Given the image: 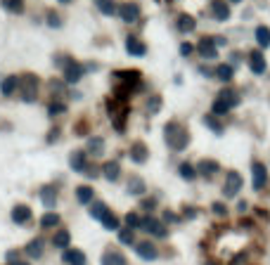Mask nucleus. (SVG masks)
I'll return each instance as SVG.
<instances>
[{"label":"nucleus","mask_w":270,"mask_h":265,"mask_svg":"<svg viewBox=\"0 0 270 265\" xmlns=\"http://www.w3.org/2000/svg\"><path fill=\"white\" fill-rule=\"evenodd\" d=\"M69 166L76 170V173H83L88 168V152H74L71 157H69Z\"/></svg>","instance_id":"15"},{"label":"nucleus","mask_w":270,"mask_h":265,"mask_svg":"<svg viewBox=\"0 0 270 265\" xmlns=\"http://www.w3.org/2000/svg\"><path fill=\"white\" fill-rule=\"evenodd\" d=\"M256 41L261 48H270V29L268 26H259L256 29Z\"/></svg>","instance_id":"34"},{"label":"nucleus","mask_w":270,"mask_h":265,"mask_svg":"<svg viewBox=\"0 0 270 265\" xmlns=\"http://www.w3.org/2000/svg\"><path fill=\"white\" fill-rule=\"evenodd\" d=\"M192 53H195V45H190V43H183V45H180V54H183V57H190Z\"/></svg>","instance_id":"45"},{"label":"nucleus","mask_w":270,"mask_h":265,"mask_svg":"<svg viewBox=\"0 0 270 265\" xmlns=\"http://www.w3.org/2000/svg\"><path fill=\"white\" fill-rule=\"evenodd\" d=\"M19 88V78L17 76H7V78H2V83H0V93L5 97L14 95V90Z\"/></svg>","instance_id":"23"},{"label":"nucleus","mask_w":270,"mask_h":265,"mask_svg":"<svg viewBox=\"0 0 270 265\" xmlns=\"http://www.w3.org/2000/svg\"><path fill=\"white\" fill-rule=\"evenodd\" d=\"M69 242H71V234L66 232V230H57V232H54V237H53L54 249H66Z\"/></svg>","instance_id":"29"},{"label":"nucleus","mask_w":270,"mask_h":265,"mask_svg":"<svg viewBox=\"0 0 270 265\" xmlns=\"http://www.w3.org/2000/svg\"><path fill=\"white\" fill-rule=\"evenodd\" d=\"M62 88H64V85L59 83V81H50V90H53L54 95H59V93H62Z\"/></svg>","instance_id":"47"},{"label":"nucleus","mask_w":270,"mask_h":265,"mask_svg":"<svg viewBox=\"0 0 270 265\" xmlns=\"http://www.w3.org/2000/svg\"><path fill=\"white\" fill-rule=\"evenodd\" d=\"M64 111H66L64 102H53V105L48 106V114H50V116H59V114H64Z\"/></svg>","instance_id":"42"},{"label":"nucleus","mask_w":270,"mask_h":265,"mask_svg":"<svg viewBox=\"0 0 270 265\" xmlns=\"http://www.w3.org/2000/svg\"><path fill=\"white\" fill-rule=\"evenodd\" d=\"M59 138V133H57V128H54V133H50V138H48V142H53V140Z\"/></svg>","instance_id":"53"},{"label":"nucleus","mask_w":270,"mask_h":265,"mask_svg":"<svg viewBox=\"0 0 270 265\" xmlns=\"http://www.w3.org/2000/svg\"><path fill=\"white\" fill-rule=\"evenodd\" d=\"M214 213H216V215H227V209L223 204H214Z\"/></svg>","instance_id":"48"},{"label":"nucleus","mask_w":270,"mask_h":265,"mask_svg":"<svg viewBox=\"0 0 270 265\" xmlns=\"http://www.w3.org/2000/svg\"><path fill=\"white\" fill-rule=\"evenodd\" d=\"M163 220H166V223H175V220H178V215L171 213V211H166V213H163Z\"/></svg>","instance_id":"51"},{"label":"nucleus","mask_w":270,"mask_h":265,"mask_svg":"<svg viewBox=\"0 0 270 265\" xmlns=\"http://www.w3.org/2000/svg\"><path fill=\"white\" fill-rule=\"evenodd\" d=\"M128 194H145V180L130 178L128 180Z\"/></svg>","instance_id":"35"},{"label":"nucleus","mask_w":270,"mask_h":265,"mask_svg":"<svg viewBox=\"0 0 270 265\" xmlns=\"http://www.w3.org/2000/svg\"><path fill=\"white\" fill-rule=\"evenodd\" d=\"M230 2H242V0H230Z\"/></svg>","instance_id":"57"},{"label":"nucleus","mask_w":270,"mask_h":265,"mask_svg":"<svg viewBox=\"0 0 270 265\" xmlns=\"http://www.w3.org/2000/svg\"><path fill=\"white\" fill-rule=\"evenodd\" d=\"M126 225H128L130 230H135V227H140L142 225V218L138 215V213H128V215H126Z\"/></svg>","instance_id":"43"},{"label":"nucleus","mask_w":270,"mask_h":265,"mask_svg":"<svg viewBox=\"0 0 270 265\" xmlns=\"http://www.w3.org/2000/svg\"><path fill=\"white\" fill-rule=\"evenodd\" d=\"M211 12H214V19H218V21L230 19V5H227L225 0H214L211 2Z\"/></svg>","instance_id":"16"},{"label":"nucleus","mask_w":270,"mask_h":265,"mask_svg":"<svg viewBox=\"0 0 270 265\" xmlns=\"http://www.w3.org/2000/svg\"><path fill=\"white\" fill-rule=\"evenodd\" d=\"M95 5H98V10L105 14V17H111V14H116L119 7H116V2L114 0H95Z\"/></svg>","instance_id":"28"},{"label":"nucleus","mask_w":270,"mask_h":265,"mask_svg":"<svg viewBox=\"0 0 270 265\" xmlns=\"http://www.w3.org/2000/svg\"><path fill=\"white\" fill-rule=\"evenodd\" d=\"M83 74H86V66L71 59V62H69V64L64 66V83H69V85L78 83V81L83 78Z\"/></svg>","instance_id":"7"},{"label":"nucleus","mask_w":270,"mask_h":265,"mask_svg":"<svg viewBox=\"0 0 270 265\" xmlns=\"http://www.w3.org/2000/svg\"><path fill=\"white\" fill-rule=\"evenodd\" d=\"M126 50H128V54H133V57H145V54H147V45H145L138 36H128V38H126Z\"/></svg>","instance_id":"12"},{"label":"nucleus","mask_w":270,"mask_h":265,"mask_svg":"<svg viewBox=\"0 0 270 265\" xmlns=\"http://www.w3.org/2000/svg\"><path fill=\"white\" fill-rule=\"evenodd\" d=\"M119 242H121V244H126V246H130L133 242H135V234H133L130 227H126V230H121V232H119Z\"/></svg>","instance_id":"41"},{"label":"nucleus","mask_w":270,"mask_h":265,"mask_svg":"<svg viewBox=\"0 0 270 265\" xmlns=\"http://www.w3.org/2000/svg\"><path fill=\"white\" fill-rule=\"evenodd\" d=\"M135 251H138V256H140L142 261H154V258L159 256L157 246L152 244V242H138V244H135Z\"/></svg>","instance_id":"14"},{"label":"nucleus","mask_w":270,"mask_h":265,"mask_svg":"<svg viewBox=\"0 0 270 265\" xmlns=\"http://www.w3.org/2000/svg\"><path fill=\"white\" fill-rule=\"evenodd\" d=\"M107 213H109L107 204H102V202H93V204H90V215H93L95 220H102Z\"/></svg>","instance_id":"33"},{"label":"nucleus","mask_w":270,"mask_h":265,"mask_svg":"<svg viewBox=\"0 0 270 265\" xmlns=\"http://www.w3.org/2000/svg\"><path fill=\"white\" fill-rule=\"evenodd\" d=\"M239 62H242V57H239V53H232V54H230V62H227V64H230V66H237Z\"/></svg>","instance_id":"50"},{"label":"nucleus","mask_w":270,"mask_h":265,"mask_svg":"<svg viewBox=\"0 0 270 265\" xmlns=\"http://www.w3.org/2000/svg\"><path fill=\"white\" fill-rule=\"evenodd\" d=\"M59 225V215L57 213H45L43 218H41V227H57Z\"/></svg>","instance_id":"37"},{"label":"nucleus","mask_w":270,"mask_h":265,"mask_svg":"<svg viewBox=\"0 0 270 265\" xmlns=\"http://www.w3.org/2000/svg\"><path fill=\"white\" fill-rule=\"evenodd\" d=\"M154 206H157L154 199H145V202H142V209H145V211H154Z\"/></svg>","instance_id":"49"},{"label":"nucleus","mask_w":270,"mask_h":265,"mask_svg":"<svg viewBox=\"0 0 270 265\" xmlns=\"http://www.w3.org/2000/svg\"><path fill=\"white\" fill-rule=\"evenodd\" d=\"M19 93H22L24 102H36V95H38V76H33V74L19 76Z\"/></svg>","instance_id":"3"},{"label":"nucleus","mask_w":270,"mask_h":265,"mask_svg":"<svg viewBox=\"0 0 270 265\" xmlns=\"http://www.w3.org/2000/svg\"><path fill=\"white\" fill-rule=\"evenodd\" d=\"M163 140H166V145H168L173 152H183V149H187V145H190V133H187L178 121H168V123L163 126Z\"/></svg>","instance_id":"1"},{"label":"nucleus","mask_w":270,"mask_h":265,"mask_svg":"<svg viewBox=\"0 0 270 265\" xmlns=\"http://www.w3.org/2000/svg\"><path fill=\"white\" fill-rule=\"evenodd\" d=\"M145 232H150L152 237H166V227H163L162 220H157V218H142V225H140Z\"/></svg>","instance_id":"10"},{"label":"nucleus","mask_w":270,"mask_h":265,"mask_svg":"<svg viewBox=\"0 0 270 265\" xmlns=\"http://www.w3.org/2000/svg\"><path fill=\"white\" fill-rule=\"evenodd\" d=\"M62 261L66 265H86V254L81 251V249H66L64 256H62Z\"/></svg>","instance_id":"18"},{"label":"nucleus","mask_w":270,"mask_h":265,"mask_svg":"<svg viewBox=\"0 0 270 265\" xmlns=\"http://www.w3.org/2000/svg\"><path fill=\"white\" fill-rule=\"evenodd\" d=\"M185 215H187V218H192V215H197V211H195V209H185Z\"/></svg>","instance_id":"54"},{"label":"nucleus","mask_w":270,"mask_h":265,"mask_svg":"<svg viewBox=\"0 0 270 265\" xmlns=\"http://www.w3.org/2000/svg\"><path fill=\"white\" fill-rule=\"evenodd\" d=\"M130 159L135 161V163H145V161L150 159V149L145 147V142H135L130 147Z\"/></svg>","instance_id":"19"},{"label":"nucleus","mask_w":270,"mask_h":265,"mask_svg":"<svg viewBox=\"0 0 270 265\" xmlns=\"http://www.w3.org/2000/svg\"><path fill=\"white\" fill-rule=\"evenodd\" d=\"M197 53L202 54L204 59H214L218 54V48H216V41L214 38H209V36H204L202 41L197 43Z\"/></svg>","instance_id":"9"},{"label":"nucleus","mask_w":270,"mask_h":265,"mask_svg":"<svg viewBox=\"0 0 270 265\" xmlns=\"http://www.w3.org/2000/svg\"><path fill=\"white\" fill-rule=\"evenodd\" d=\"M116 14H119L126 24H133V21L140 19V5H138V2H121Z\"/></svg>","instance_id":"6"},{"label":"nucleus","mask_w":270,"mask_h":265,"mask_svg":"<svg viewBox=\"0 0 270 265\" xmlns=\"http://www.w3.org/2000/svg\"><path fill=\"white\" fill-rule=\"evenodd\" d=\"M93 197H95V192H93V187H88V185H81L76 190V199L81 204H93Z\"/></svg>","instance_id":"31"},{"label":"nucleus","mask_w":270,"mask_h":265,"mask_svg":"<svg viewBox=\"0 0 270 265\" xmlns=\"http://www.w3.org/2000/svg\"><path fill=\"white\" fill-rule=\"evenodd\" d=\"M159 109H162V97L152 95L150 100H147V111H150V114H159Z\"/></svg>","instance_id":"40"},{"label":"nucleus","mask_w":270,"mask_h":265,"mask_svg":"<svg viewBox=\"0 0 270 265\" xmlns=\"http://www.w3.org/2000/svg\"><path fill=\"white\" fill-rule=\"evenodd\" d=\"M102 225H105V230H119V218L114 213H107L102 218Z\"/></svg>","instance_id":"39"},{"label":"nucleus","mask_w":270,"mask_h":265,"mask_svg":"<svg viewBox=\"0 0 270 265\" xmlns=\"http://www.w3.org/2000/svg\"><path fill=\"white\" fill-rule=\"evenodd\" d=\"M239 102H242V97H239L237 90H230V88H225V90H220V93H218V97L214 100L211 111H214V116H223V114H227L232 106H237Z\"/></svg>","instance_id":"2"},{"label":"nucleus","mask_w":270,"mask_h":265,"mask_svg":"<svg viewBox=\"0 0 270 265\" xmlns=\"http://www.w3.org/2000/svg\"><path fill=\"white\" fill-rule=\"evenodd\" d=\"M100 173H102V170H98V166H90V163H88V168L83 170V175H88V178H98Z\"/></svg>","instance_id":"44"},{"label":"nucleus","mask_w":270,"mask_h":265,"mask_svg":"<svg viewBox=\"0 0 270 265\" xmlns=\"http://www.w3.org/2000/svg\"><path fill=\"white\" fill-rule=\"evenodd\" d=\"M48 24H50V26H62V19H59V14L50 12V14H48Z\"/></svg>","instance_id":"46"},{"label":"nucleus","mask_w":270,"mask_h":265,"mask_svg":"<svg viewBox=\"0 0 270 265\" xmlns=\"http://www.w3.org/2000/svg\"><path fill=\"white\" fill-rule=\"evenodd\" d=\"M239 190H242V175L230 170L225 178V185H223V194L225 197H235V194H239Z\"/></svg>","instance_id":"8"},{"label":"nucleus","mask_w":270,"mask_h":265,"mask_svg":"<svg viewBox=\"0 0 270 265\" xmlns=\"http://www.w3.org/2000/svg\"><path fill=\"white\" fill-rule=\"evenodd\" d=\"M249 69H251L256 76L266 74L268 64H266V57H263V53H261V50H254V53L249 54Z\"/></svg>","instance_id":"11"},{"label":"nucleus","mask_w":270,"mask_h":265,"mask_svg":"<svg viewBox=\"0 0 270 265\" xmlns=\"http://www.w3.org/2000/svg\"><path fill=\"white\" fill-rule=\"evenodd\" d=\"M43 249H45V244H43V239H31L29 244H26V256L29 258H41L43 256Z\"/></svg>","instance_id":"26"},{"label":"nucleus","mask_w":270,"mask_h":265,"mask_svg":"<svg viewBox=\"0 0 270 265\" xmlns=\"http://www.w3.org/2000/svg\"><path fill=\"white\" fill-rule=\"evenodd\" d=\"M116 78L119 81H123V85H133V83H138L140 81V71H116Z\"/></svg>","instance_id":"32"},{"label":"nucleus","mask_w":270,"mask_h":265,"mask_svg":"<svg viewBox=\"0 0 270 265\" xmlns=\"http://www.w3.org/2000/svg\"><path fill=\"white\" fill-rule=\"evenodd\" d=\"M102 175H105V178H107L109 182L119 180V175H121V166H119V161H107V163L102 166Z\"/></svg>","instance_id":"22"},{"label":"nucleus","mask_w":270,"mask_h":265,"mask_svg":"<svg viewBox=\"0 0 270 265\" xmlns=\"http://www.w3.org/2000/svg\"><path fill=\"white\" fill-rule=\"evenodd\" d=\"M204 123H206L209 128H211V130H214L216 135H223V126H220V121H218V118L214 116V114H209V116H204Z\"/></svg>","instance_id":"38"},{"label":"nucleus","mask_w":270,"mask_h":265,"mask_svg":"<svg viewBox=\"0 0 270 265\" xmlns=\"http://www.w3.org/2000/svg\"><path fill=\"white\" fill-rule=\"evenodd\" d=\"M7 261H10V265L17 263V261H19V254H17V251H7Z\"/></svg>","instance_id":"52"},{"label":"nucleus","mask_w":270,"mask_h":265,"mask_svg":"<svg viewBox=\"0 0 270 265\" xmlns=\"http://www.w3.org/2000/svg\"><path fill=\"white\" fill-rule=\"evenodd\" d=\"M88 154H93V157H102L105 154V140L100 138V135L88 140Z\"/></svg>","instance_id":"27"},{"label":"nucleus","mask_w":270,"mask_h":265,"mask_svg":"<svg viewBox=\"0 0 270 265\" xmlns=\"http://www.w3.org/2000/svg\"><path fill=\"white\" fill-rule=\"evenodd\" d=\"M12 265H29V263H22V261H17V263H12Z\"/></svg>","instance_id":"56"},{"label":"nucleus","mask_w":270,"mask_h":265,"mask_svg":"<svg viewBox=\"0 0 270 265\" xmlns=\"http://www.w3.org/2000/svg\"><path fill=\"white\" fill-rule=\"evenodd\" d=\"M218 161H214V159H202L199 163H197V173L199 175H204V178H211V175H216L218 173Z\"/></svg>","instance_id":"17"},{"label":"nucleus","mask_w":270,"mask_h":265,"mask_svg":"<svg viewBox=\"0 0 270 265\" xmlns=\"http://www.w3.org/2000/svg\"><path fill=\"white\" fill-rule=\"evenodd\" d=\"M0 5L10 12V14H22L24 7H26V5H24V0H0Z\"/></svg>","instance_id":"30"},{"label":"nucleus","mask_w":270,"mask_h":265,"mask_svg":"<svg viewBox=\"0 0 270 265\" xmlns=\"http://www.w3.org/2000/svg\"><path fill=\"white\" fill-rule=\"evenodd\" d=\"M102 265H128L126 263V256L119 254V251H105V256H102Z\"/></svg>","instance_id":"24"},{"label":"nucleus","mask_w":270,"mask_h":265,"mask_svg":"<svg viewBox=\"0 0 270 265\" xmlns=\"http://www.w3.org/2000/svg\"><path fill=\"white\" fill-rule=\"evenodd\" d=\"M178 173L183 175L185 180H195V178H197V168L192 166V163H180V168H178Z\"/></svg>","instance_id":"36"},{"label":"nucleus","mask_w":270,"mask_h":265,"mask_svg":"<svg viewBox=\"0 0 270 265\" xmlns=\"http://www.w3.org/2000/svg\"><path fill=\"white\" fill-rule=\"evenodd\" d=\"M31 215H33V213H31V209H29L26 204H17V206L12 209V220H14L17 225L29 223V220H31Z\"/></svg>","instance_id":"13"},{"label":"nucleus","mask_w":270,"mask_h":265,"mask_svg":"<svg viewBox=\"0 0 270 265\" xmlns=\"http://www.w3.org/2000/svg\"><path fill=\"white\" fill-rule=\"evenodd\" d=\"M214 76H216L218 81H223V83H230L232 76H235V66H230V64H218L216 69H214Z\"/></svg>","instance_id":"21"},{"label":"nucleus","mask_w":270,"mask_h":265,"mask_svg":"<svg viewBox=\"0 0 270 265\" xmlns=\"http://www.w3.org/2000/svg\"><path fill=\"white\" fill-rule=\"evenodd\" d=\"M107 106H109V118L114 121L116 130L123 133V128H126V114H128L126 106H123V102H119V100H109Z\"/></svg>","instance_id":"4"},{"label":"nucleus","mask_w":270,"mask_h":265,"mask_svg":"<svg viewBox=\"0 0 270 265\" xmlns=\"http://www.w3.org/2000/svg\"><path fill=\"white\" fill-rule=\"evenodd\" d=\"M57 2H62V5H69V2H71V0H57Z\"/></svg>","instance_id":"55"},{"label":"nucleus","mask_w":270,"mask_h":265,"mask_svg":"<svg viewBox=\"0 0 270 265\" xmlns=\"http://www.w3.org/2000/svg\"><path fill=\"white\" fill-rule=\"evenodd\" d=\"M197 29V19L195 17H190V14H180L178 17V31L180 33H190Z\"/></svg>","instance_id":"25"},{"label":"nucleus","mask_w":270,"mask_h":265,"mask_svg":"<svg viewBox=\"0 0 270 265\" xmlns=\"http://www.w3.org/2000/svg\"><path fill=\"white\" fill-rule=\"evenodd\" d=\"M251 182H254V190H263L266 182H268V168L261 161L251 163Z\"/></svg>","instance_id":"5"},{"label":"nucleus","mask_w":270,"mask_h":265,"mask_svg":"<svg viewBox=\"0 0 270 265\" xmlns=\"http://www.w3.org/2000/svg\"><path fill=\"white\" fill-rule=\"evenodd\" d=\"M41 202H43V206H48V209H54V204H57V187H53V185L41 187Z\"/></svg>","instance_id":"20"}]
</instances>
